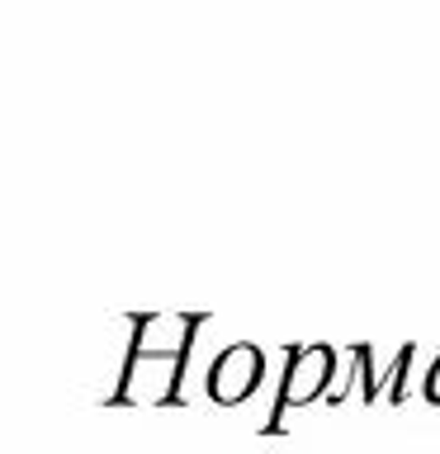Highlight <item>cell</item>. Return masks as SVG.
<instances>
[{
	"label": "cell",
	"instance_id": "cell-1",
	"mask_svg": "<svg viewBox=\"0 0 440 454\" xmlns=\"http://www.w3.org/2000/svg\"><path fill=\"white\" fill-rule=\"evenodd\" d=\"M255 369H261V355H255L251 346L232 350V355L223 360V369H218V374H223V393H232V383H237V388H247Z\"/></svg>",
	"mask_w": 440,
	"mask_h": 454
}]
</instances>
